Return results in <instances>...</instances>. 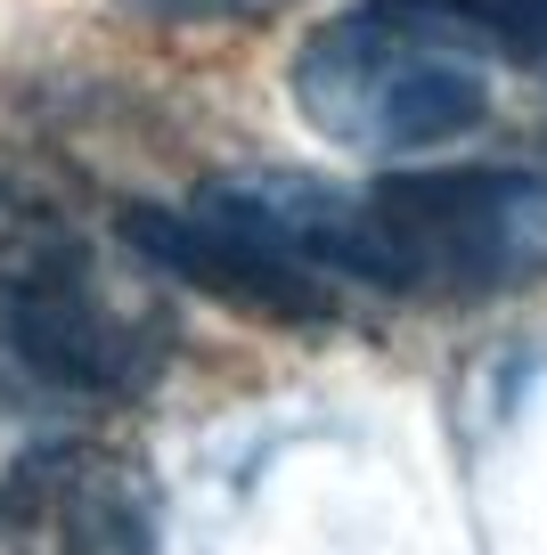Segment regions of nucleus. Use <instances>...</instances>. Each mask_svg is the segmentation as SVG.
Wrapping results in <instances>:
<instances>
[{"label": "nucleus", "instance_id": "1", "mask_svg": "<svg viewBox=\"0 0 547 555\" xmlns=\"http://www.w3.org/2000/svg\"><path fill=\"white\" fill-rule=\"evenodd\" d=\"M196 212L270 237L278 254L377 295L474 302L547 270V180L539 172H393L377 189L327 180H213Z\"/></svg>", "mask_w": 547, "mask_h": 555}, {"label": "nucleus", "instance_id": "6", "mask_svg": "<svg viewBox=\"0 0 547 555\" xmlns=\"http://www.w3.org/2000/svg\"><path fill=\"white\" fill-rule=\"evenodd\" d=\"M99 270L90 237L50 205V196L0 180V302H25L41 286H66V278Z\"/></svg>", "mask_w": 547, "mask_h": 555}, {"label": "nucleus", "instance_id": "2", "mask_svg": "<svg viewBox=\"0 0 547 555\" xmlns=\"http://www.w3.org/2000/svg\"><path fill=\"white\" fill-rule=\"evenodd\" d=\"M491 57H507V41L474 0H359L303 41L294 106L335 147L417 156L482 122Z\"/></svg>", "mask_w": 547, "mask_h": 555}, {"label": "nucleus", "instance_id": "4", "mask_svg": "<svg viewBox=\"0 0 547 555\" xmlns=\"http://www.w3.org/2000/svg\"><path fill=\"white\" fill-rule=\"evenodd\" d=\"M0 344L74 392H148L171 360V319L148 302H123L106 270H82L66 286L0 302Z\"/></svg>", "mask_w": 547, "mask_h": 555}, {"label": "nucleus", "instance_id": "5", "mask_svg": "<svg viewBox=\"0 0 547 555\" xmlns=\"http://www.w3.org/2000/svg\"><path fill=\"white\" fill-rule=\"evenodd\" d=\"M123 237L155 261V270L189 278L205 295L238 302V311H262V319H294V327H319L335 319V286L343 278L310 270V261L278 254L270 237H245V229L213 221V212H123Z\"/></svg>", "mask_w": 547, "mask_h": 555}, {"label": "nucleus", "instance_id": "3", "mask_svg": "<svg viewBox=\"0 0 547 555\" xmlns=\"http://www.w3.org/2000/svg\"><path fill=\"white\" fill-rule=\"evenodd\" d=\"M0 539L17 555H155L148 474L106 441H34L0 474Z\"/></svg>", "mask_w": 547, "mask_h": 555}]
</instances>
